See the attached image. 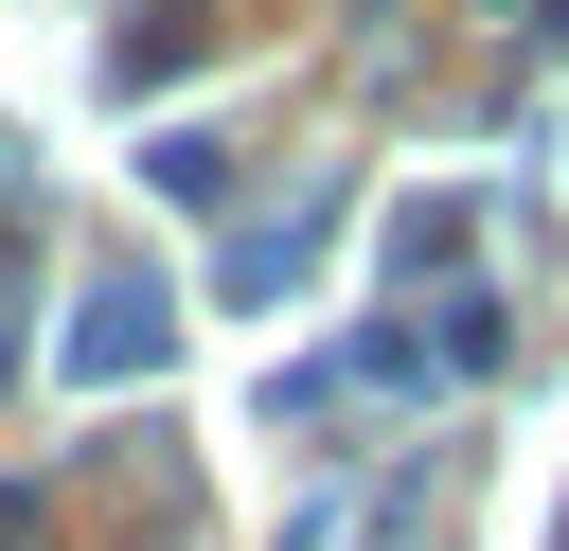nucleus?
<instances>
[{
	"mask_svg": "<svg viewBox=\"0 0 569 551\" xmlns=\"http://www.w3.org/2000/svg\"><path fill=\"white\" fill-rule=\"evenodd\" d=\"M160 338H178V320H160V284H107V302L71 320V355H89V373H142Z\"/></svg>",
	"mask_w": 569,
	"mask_h": 551,
	"instance_id": "f257e3e1",
	"label": "nucleus"
}]
</instances>
